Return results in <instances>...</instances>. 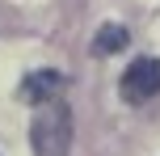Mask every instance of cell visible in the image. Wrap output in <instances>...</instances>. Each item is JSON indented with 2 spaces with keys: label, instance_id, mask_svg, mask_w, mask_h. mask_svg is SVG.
<instances>
[{
  "label": "cell",
  "instance_id": "obj_3",
  "mask_svg": "<svg viewBox=\"0 0 160 156\" xmlns=\"http://www.w3.org/2000/svg\"><path fill=\"white\" fill-rule=\"evenodd\" d=\"M59 89H63V76H59V72H30V76L21 80V101L42 106V101L59 97Z\"/></svg>",
  "mask_w": 160,
  "mask_h": 156
},
{
  "label": "cell",
  "instance_id": "obj_4",
  "mask_svg": "<svg viewBox=\"0 0 160 156\" xmlns=\"http://www.w3.org/2000/svg\"><path fill=\"white\" fill-rule=\"evenodd\" d=\"M127 42H131V34H127V25H101L97 30V38H93V55H118V51H127Z\"/></svg>",
  "mask_w": 160,
  "mask_h": 156
},
{
  "label": "cell",
  "instance_id": "obj_1",
  "mask_svg": "<svg viewBox=\"0 0 160 156\" xmlns=\"http://www.w3.org/2000/svg\"><path fill=\"white\" fill-rule=\"evenodd\" d=\"M30 143H34V156H68L72 152V110L68 101L51 97L38 106L30 123Z\"/></svg>",
  "mask_w": 160,
  "mask_h": 156
},
{
  "label": "cell",
  "instance_id": "obj_2",
  "mask_svg": "<svg viewBox=\"0 0 160 156\" xmlns=\"http://www.w3.org/2000/svg\"><path fill=\"white\" fill-rule=\"evenodd\" d=\"M118 93H122L127 106H143V101H152L156 93H160V59H148V55L135 59V63L122 72Z\"/></svg>",
  "mask_w": 160,
  "mask_h": 156
}]
</instances>
